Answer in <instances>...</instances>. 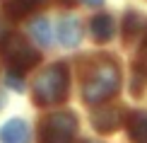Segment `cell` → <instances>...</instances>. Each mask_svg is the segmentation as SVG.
<instances>
[{
	"mask_svg": "<svg viewBox=\"0 0 147 143\" xmlns=\"http://www.w3.org/2000/svg\"><path fill=\"white\" fill-rule=\"evenodd\" d=\"M123 34H125V39H133V36H138L142 29H147V20L142 15H138V12H125V17H123Z\"/></svg>",
	"mask_w": 147,
	"mask_h": 143,
	"instance_id": "obj_11",
	"label": "cell"
},
{
	"mask_svg": "<svg viewBox=\"0 0 147 143\" xmlns=\"http://www.w3.org/2000/svg\"><path fill=\"white\" fill-rule=\"evenodd\" d=\"M84 143H94V141H84Z\"/></svg>",
	"mask_w": 147,
	"mask_h": 143,
	"instance_id": "obj_16",
	"label": "cell"
},
{
	"mask_svg": "<svg viewBox=\"0 0 147 143\" xmlns=\"http://www.w3.org/2000/svg\"><path fill=\"white\" fill-rule=\"evenodd\" d=\"M121 124V109L116 107H101L92 114V126L101 133H113Z\"/></svg>",
	"mask_w": 147,
	"mask_h": 143,
	"instance_id": "obj_5",
	"label": "cell"
},
{
	"mask_svg": "<svg viewBox=\"0 0 147 143\" xmlns=\"http://www.w3.org/2000/svg\"><path fill=\"white\" fill-rule=\"evenodd\" d=\"M121 88V66L106 53H96L82 63V99L87 104H104Z\"/></svg>",
	"mask_w": 147,
	"mask_h": 143,
	"instance_id": "obj_1",
	"label": "cell"
},
{
	"mask_svg": "<svg viewBox=\"0 0 147 143\" xmlns=\"http://www.w3.org/2000/svg\"><path fill=\"white\" fill-rule=\"evenodd\" d=\"M3 53L7 66L12 68V73H27L41 61L39 51L20 34H7L3 39Z\"/></svg>",
	"mask_w": 147,
	"mask_h": 143,
	"instance_id": "obj_4",
	"label": "cell"
},
{
	"mask_svg": "<svg viewBox=\"0 0 147 143\" xmlns=\"http://www.w3.org/2000/svg\"><path fill=\"white\" fill-rule=\"evenodd\" d=\"M82 3H84V5H89V8H96V5H101L104 0H82Z\"/></svg>",
	"mask_w": 147,
	"mask_h": 143,
	"instance_id": "obj_14",
	"label": "cell"
},
{
	"mask_svg": "<svg viewBox=\"0 0 147 143\" xmlns=\"http://www.w3.org/2000/svg\"><path fill=\"white\" fill-rule=\"evenodd\" d=\"M77 133V116L68 109L51 112L39 126V143H72Z\"/></svg>",
	"mask_w": 147,
	"mask_h": 143,
	"instance_id": "obj_3",
	"label": "cell"
},
{
	"mask_svg": "<svg viewBox=\"0 0 147 143\" xmlns=\"http://www.w3.org/2000/svg\"><path fill=\"white\" fill-rule=\"evenodd\" d=\"M0 143H29V126L24 119H10L0 126Z\"/></svg>",
	"mask_w": 147,
	"mask_h": 143,
	"instance_id": "obj_6",
	"label": "cell"
},
{
	"mask_svg": "<svg viewBox=\"0 0 147 143\" xmlns=\"http://www.w3.org/2000/svg\"><path fill=\"white\" fill-rule=\"evenodd\" d=\"M89 32H92V39L96 41V44H106V41L113 39L116 34V22L111 15H96L94 20L89 22Z\"/></svg>",
	"mask_w": 147,
	"mask_h": 143,
	"instance_id": "obj_7",
	"label": "cell"
},
{
	"mask_svg": "<svg viewBox=\"0 0 147 143\" xmlns=\"http://www.w3.org/2000/svg\"><path fill=\"white\" fill-rule=\"evenodd\" d=\"M60 3H65V5H72V3H75V0H60Z\"/></svg>",
	"mask_w": 147,
	"mask_h": 143,
	"instance_id": "obj_15",
	"label": "cell"
},
{
	"mask_svg": "<svg viewBox=\"0 0 147 143\" xmlns=\"http://www.w3.org/2000/svg\"><path fill=\"white\" fill-rule=\"evenodd\" d=\"M125 129L133 143H147V112H130L125 119Z\"/></svg>",
	"mask_w": 147,
	"mask_h": 143,
	"instance_id": "obj_9",
	"label": "cell"
},
{
	"mask_svg": "<svg viewBox=\"0 0 147 143\" xmlns=\"http://www.w3.org/2000/svg\"><path fill=\"white\" fill-rule=\"evenodd\" d=\"M29 32H32V36L36 41H39L41 46H48L51 44V24H48V20H44V17H39V20L32 22V27H29Z\"/></svg>",
	"mask_w": 147,
	"mask_h": 143,
	"instance_id": "obj_12",
	"label": "cell"
},
{
	"mask_svg": "<svg viewBox=\"0 0 147 143\" xmlns=\"http://www.w3.org/2000/svg\"><path fill=\"white\" fill-rule=\"evenodd\" d=\"M138 68L147 75V36L142 41V46H140V56H138Z\"/></svg>",
	"mask_w": 147,
	"mask_h": 143,
	"instance_id": "obj_13",
	"label": "cell"
},
{
	"mask_svg": "<svg viewBox=\"0 0 147 143\" xmlns=\"http://www.w3.org/2000/svg\"><path fill=\"white\" fill-rule=\"evenodd\" d=\"M70 88V75H68V66L65 63H51L44 68V73H39L34 80V102L39 107H51L58 104L68 97Z\"/></svg>",
	"mask_w": 147,
	"mask_h": 143,
	"instance_id": "obj_2",
	"label": "cell"
},
{
	"mask_svg": "<svg viewBox=\"0 0 147 143\" xmlns=\"http://www.w3.org/2000/svg\"><path fill=\"white\" fill-rule=\"evenodd\" d=\"M44 3L46 0H3V10H5L7 17H12V20H22L24 15L34 12Z\"/></svg>",
	"mask_w": 147,
	"mask_h": 143,
	"instance_id": "obj_10",
	"label": "cell"
},
{
	"mask_svg": "<svg viewBox=\"0 0 147 143\" xmlns=\"http://www.w3.org/2000/svg\"><path fill=\"white\" fill-rule=\"evenodd\" d=\"M58 39H60V44L68 46V49H75L82 41V27H80V22L75 17L68 15L58 22Z\"/></svg>",
	"mask_w": 147,
	"mask_h": 143,
	"instance_id": "obj_8",
	"label": "cell"
}]
</instances>
